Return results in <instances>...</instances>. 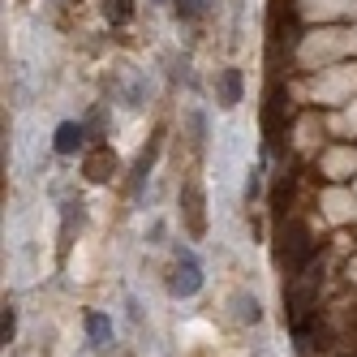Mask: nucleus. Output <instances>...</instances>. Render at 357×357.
Returning a JSON list of instances; mask_svg holds the SVG:
<instances>
[{"instance_id": "nucleus-14", "label": "nucleus", "mask_w": 357, "mask_h": 357, "mask_svg": "<svg viewBox=\"0 0 357 357\" xmlns=\"http://www.w3.org/2000/svg\"><path fill=\"white\" fill-rule=\"evenodd\" d=\"M13 336H17V310L5 305V314H0V344H13Z\"/></svg>"}, {"instance_id": "nucleus-5", "label": "nucleus", "mask_w": 357, "mask_h": 357, "mask_svg": "<svg viewBox=\"0 0 357 357\" xmlns=\"http://www.w3.org/2000/svg\"><path fill=\"white\" fill-rule=\"evenodd\" d=\"M82 172H86V181H95V185H104L108 176L116 172V151L108 146V142H95L86 155H82Z\"/></svg>"}, {"instance_id": "nucleus-8", "label": "nucleus", "mask_w": 357, "mask_h": 357, "mask_svg": "<svg viewBox=\"0 0 357 357\" xmlns=\"http://www.w3.org/2000/svg\"><path fill=\"white\" fill-rule=\"evenodd\" d=\"M215 91H220V108H237V104H241V95H245L241 69H224V73H220V82H215Z\"/></svg>"}, {"instance_id": "nucleus-9", "label": "nucleus", "mask_w": 357, "mask_h": 357, "mask_svg": "<svg viewBox=\"0 0 357 357\" xmlns=\"http://www.w3.org/2000/svg\"><path fill=\"white\" fill-rule=\"evenodd\" d=\"M86 336H91L95 349H108V344H112V319L99 314V310H91V314H86Z\"/></svg>"}, {"instance_id": "nucleus-1", "label": "nucleus", "mask_w": 357, "mask_h": 357, "mask_svg": "<svg viewBox=\"0 0 357 357\" xmlns=\"http://www.w3.org/2000/svg\"><path fill=\"white\" fill-rule=\"evenodd\" d=\"M314 254H319V241H314V233L305 224H289L284 228V237H280V267L284 271H305L314 263Z\"/></svg>"}, {"instance_id": "nucleus-10", "label": "nucleus", "mask_w": 357, "mask_h": 357, "mask_svg": "<svg viewBox=\"0 0 357 357\" xmlns=\"http://www.w3.org/2000/svg\"><path fill=\"white\" fill-rule=\"evenodd\" d=\"M155 151H160V134H155V142H151L146 151H142V155H138V164H134V198L142 194V185H146V176H151V164H155Z\"/></svg>"}, {"instance_id": "nucleus-12", "label": "nucleus", "mask_w": 357, "mask_h": 357, "mask_svg": "<svg viewBox=\"0 0 357 357\" xmlns=\"http://www.w3.org/2000/svg\"><path fill=\"white\" fill-rule=\"evenodd\" d=\"M233 305H237V319H241V323H259V319H263V305L254 301V297H245V293H237Z\"/></svg>"}, {"instance_id": "nucleus-11", "label": "nucleus", "mask_w": 357, "mask_h": 357, "mask_svg": "<svg viewBox=\"0 0 357 357\" xmlns=\"http://www.w3.org/2000/svg\"><path fill=\"white\" fill-rule=\"evenodd\" d=\"M104 17L112 26H125V22L134 17V0H104Z\"/></svg>"}, {"instance_id": "nucleus-3", "label": "nucleus", "mask_w": 357, "mask_h": 357, "mask_svg": "<svg viewBox=\"0 0 357 357\" xmlns=\"http://www.w3.org/2000/svg\"><path fill=\"white\" fill-rule=\"evenodd\" d=\"M202 289V267L194 263V254H176V263H172V271H168V293L176 297V301H185V297H194Z\"/></svg>"}, {"instance_id": "nucleus-13", "label": "nucleus", "mask_w": 357, "mask_h": 357, "mask_svg": "<svg viewBox=\"0 0 357 357\" xmlns=\"http://www.w3.org/2000/svg\"><path fill=\"white\" fill-rule=\"evenodd\" d=\"M211 9V0H176V13H181V22H194Z\"/></svg>"}, {"instance_id": "nucleus-2", "label": "nucleus", "mask_w": 357, "mask_h": 357, "mask_svg": "<svg viewBox=\"0 0 357 357\" xmlns=\"http://www.w3.org/2000/svg\"><path fill=\"white\" fill-rule=\"evenodd\" d=\"M181 220H185V233L194 241L207 237V198H202V185L198 181L181 185Z\"/></svg>"}, {"instance_id": "nucleus-4", "label": "nucleus", "mask_w": 357, "mask_h": 357, "mask_svg": "<svg viewBox=\"0 0 357 357\" xmlns=\"http://www.w3.org/2000/svg\"><path fill=\"white\" fill-rule=\"evenodd\" d=\"M319 284H323V271H314V267L297 271V284L289 289V310H293V319H301V314H310V310H314Z\"/></svg>"}, {"instance_id": "nucleus-6", "label": "nucleus", "mask_w": 357, "mask_h": 357, "mask_svg": "<svg viewBox=\"0 0 357 357\" xmlns=\"http://www.w3.org/2000/svg\"><path fill=\"white\" fill-rule=\"evenodd\" d=\"M284 116H289V95L280 91V86H271L267 91V104H263V130L275 138L280 130H284Z\"/></svg>"}, {"instance_id": "nucleus-7", "label": "nucleus", "mask_w": 357, "mask_h": 357, "mask_svg": "<svg viewBox=\"0 0 357 357\" xmlns=\"http://www.w3.org/2000/svg\"><path fill=\"white\" fill-rule=\"evenodd\" d=\"M82 142H86V125H82V121H61V125H56V138H52L56 155H78Z\"/></svg>"}, {"instance_id": "nucleus-15", "label": "nucleus", "mask_w": 357, "mask_h": 357, "mask_svg": "<svg viewBox=\"0 0 357 357\" xmlns=\"http://www.w3.org/2000/svg\"><path fill=\"white\" fill-rule=\"evenodd\" d=\"M340 357H353V353H340Z\"/></svg>"}]
</instances>
